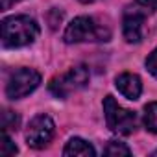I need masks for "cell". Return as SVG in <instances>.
<instances>
[{"label":"cell","instance_id":"8","mask_svg":"<svg viewBox=\"0 0 157 157\" xmlns=\"http://www.w3.org/2000/svg\"><path fill=\"white\" fill-rule=\"evenodd\" d=\"M115 85L120 91V94L126 96L128 100H137L142 93V83H140V78L137 74H129V72L120 74L115 80Z\"/></svg>","mask_w":157,"mask_h":157},{"label":"cell","instance_id":"14","mask_svg":"<svg viewBox=\"0 0 157 157\" xmlns=\"http://www.w3.org/2000/svg\"><path fill=\"white\" fill-rule=\"evenodd\" d=\"M146 68H148V72H150L151 76L157 78V48L148 56V59H146Z\"/></svg>","mask_w":157,"mask_h":157},{"label":"cell","instance_id":"3","mask_svg":"<svg viewBox=\"0 0 157 157\" xmlns=\"http://www.w3.org/2000/svg\"><path fill=\"white\" fill-rule=\"evenodd\" d=\"M111 32L104 24H98L91 17H76L65 30V43H94V41H109Z\"/></svg>","mask_w":157,"mask_h":157},{"label":"cell","instance_id":"4","mask_svg":"<svg viewBox=\"0 0 157 157\" xmlns=\"http://www.w3.org/2000/svg\"><path fill=\"white\" fill-rule=\"evenodd\" d=\"M104 115L107 128L117 135H131L137 129V115L120 107L113 96L104 98Z\"/></svg>","mask_w":157,"mask_h":157},{"label":"cell","instance_id":"10","mask_svg":"<svg viewBox=\"0 0 157 157\" xmlns=\"http://www.w3.org/2000/svg\"><path fill=\"white\" fill-rule=\"evenodd\" d=\"M144 126L148 131L157 133V102H151L144 107Z\"/></svg>","mask_w":157,"mask_h":157},{"label":"cell","instance_id":"5","mask_svg":"<svg viewBox=\"0 0 157 157\" xmlns=\"http://www.w3.org/2000/svg\"><path fill=\"white\" fill-rule=\"evenodd\" d=\"M89 82V68L85 65H78L65 72L59 78H54L50 82V93L57 98H67L70 93L80 91Z\"/></svg>","mask_w":157,"mask_h":157},{"label":"cell","instance_id":"15","mask_svg":"<svg viewBox=\"0 0 157 157\" xmlns=\"http://www.w3.org/2000/svg\"><path fill=\"white\" fill-rule=\"evenodd\" d=\"M17 2H21V0H2V10L6 11V10H10L13 4H17Z\"/></svg>","mask_w":157,"mask_h":157},{"label":"cell","instance_id":"17","mask_svg":"<svg viewBox=\"0 0 157 157\" xmlns=\"http://www.w3.org/2000/svg\"><path fill=\"white\" fill-rule=\"evenodd\" d=\"M153 155H157V151H153Z\"/></svg>","mask_w":157,"mask_h":157},{"label":"cell","instance_id":"9","mask_svg":"<svg viewBox=\"0 0 157 157\" xmlns=\"http://www.w3.org/2000/svg\"><path fill=\"white\" fill-rule=\"evenodd\" d=\"M63 155H82V157H93V155H96V151H94V148H93L87 140L74 137V139H70V140L67 142V146H65V150H63Z\"/></svg>","mask_w":157,"mask_h":157},{"label":"cell","instance_id":"11","mask_svg":"<svg viewBox=\"0 0 157 157\" xmlns=\"http://www.w3.org/2000/svg\"><path fill=\"white\" fill-rule=\"evenodd\" d=\"M105 155H131V150L124 144V142H118V140H111L105 150H104Z\"/></svg>","mask_w":157,"mask_h":157},{"label":"cell","instance_id":"7","mask_svg":"<svg viewBox=\"0 0 157 157\" xmlns=\"http://www.w3.org/2000/svg\"><path fill=\"white\" fill-rule=\"evenodd\" d=\"M54 120L48 117V115H37L30 126H28V131H26V142L28 146L35 148V150H41L44 148L52 137H54Z\"/></svg>","mask_w":157,"mask_h":157},{"label":"cell","instance_id":"2","mask_svg":"<svg viewBox=\"0 0 157 157\" xmlns=\"http://www.w3.org/2000/svg\"><path fill=\"white\" fill-rule=\"evenodd\" d=\"M157 11V0H133L124 11L122 32L128 43H139L142 39V22L148 15Z\"/></svg>","mask_w":157,"mask_h":157},{"label":"cell","instance_id":"13","mask_svg":"<svg viewBox=\"0 0 157 157\" xmlns=\"http://www.w3.org/2000/svg\"><path fill=\"white\" fill-rule=\"evenodd\" d=\"M19 151V148L15 146V142H11L8 131H4V142H2V148H0V153L2 155H15Z\"/></svg>","mask_w":157,"mask_h":157},{"label":"cell","instance_id":"6","mask_svg":"<svg viewBox=\"0 0 157 157\" xmlns=\"http://www.w3.org/2000/svg\"><path fill=\"white\" fill-rule=\"evenodd\" d=\"M41 83V74L33 68H19L11 74L6 85V94L10 100L24 98L26 94L33 93Z\"/></svg>","mask_w":157,"mask_h":157},{"label":"cell","instance_id":"12","mask_svg":"<svg viewBox=\"0 0 157 157\" xmlns=\"http://www.w3.org/2000/svg\"><path fill=\"white\" fill-rule=\"evenodd\" d=\"M19 117L13 113V111H4L2 113V128H4V131H11V129H17L19 128Z\"/></svg>","mask_w":157,"mask_h":157},{"label":"cell","instance_id":"1","mask_svg":"<svg viewBox=\"0 0 157 157\" xmlns=\"http://www.w3.org/2000/svg\"><path fill=\"white\" fill-rule=\"evenodd\" d=\"M39 35V26L26 15L8 17L2 21V44L6 48H21L32 44Z\"/></svg>","mask_w":157,"mask_h":157},{"label":"cell","instance_id":"16","mask_svg":"<svg viewBox=\"0 0 157 157\" xmlns=\"http://www.w3.org/2000/svg\"><path fill=\"white\" fill-rule=\"evenodd\" d=\"M80 2H83V4H93V2H96V0H80Z\"/></svg>","mask_w":157,"mask_h":157}]
</instances>
